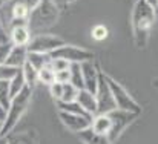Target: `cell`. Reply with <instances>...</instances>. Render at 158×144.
Returning a JSON list of instances; mask_svg holds the SVG:
<instances>
[{"instance_id":"9","label":"cell","mask_w":158,"mask_h":144,"mask_svg":"<svg viewBox=\"0 0 158 144\" xmlns=\"http://www.w3.org/2000/svg\"><path fill=\"white\" fill-rule=\"evenodd\" d=\"M58 118L66 129H69L71 132H75V134L88 129L91 126V121H92L91 117L72 113V112H64V110H58Z\"/></svg>"},{"instance_id":"24","label":"cell","mask_w":158,"mask_h":144,"mask_svg":"<svg viewBox=\"0 0 158 144\" xmlns=\"http://www.w3.org/2000/svg\"><path fill=\"white\" fill-rule=\"evenodd\" d=\"M11 89H9V81L6 80H0V104L8 109L9 103H11Z\"/></svg>"},{"instance_id":"8","label":"cell","mask_w":158,"mask_h":144,"mask_svg":"<svg viewBox=\"0 0 158 144\" xmlns=\"http://www.w3.org/2000/svg\"><path fill=\"white\" fill-rule=\"evenodd\" d=\"M95 98H97V104H98V113H109L110 110L117 109L112 91H110L107 80H106V74H103L102 71H100L98 86L95 91Z\"/></svg>"},{"instance_id":"35","label":"cell","mask_w":158,"mask_h":144,"mask_svg":"<svg viewBox=\"0 0 158 144\" xmlns=\"http://www.w3.org/2000/svg\"><path fill=\"white\" fill-rule=\"evenodd\" d=\"M0 144H8V137H0Z\"/></svg>"},{"instance_id":"25","label":"cell","mask_w":158,"mask_h":144,"mask_svg":"<svg viewBox=\"0 0 158 144\" xmlns=\"http://www.w3.org/2000/svg\"><path fill=\"white\" fill-rule=\"evenodd\" d=\"M17 68H12V66H9V64H6V63H3V64H0V80H6V81H9L15 74H17Z\"/></svg>"},{"instance_id":"13","label":"cell","mask_w":158,"mask_h":144,"mask_svg":"<svg viewBox=\"0 0 158 144\" xmlns=\"http://www.w3.org/2000/svg\"><path fill=\"white\" fill-rule=\"evenodd\" d=\"M26 61H28V48L26 46H14L12 45V48L9 51L5 63L12 66V68L22 69Z\"/></svg>"},{"instance_id":"1","label":"cell","mask_w":158,"mask_h":144,"mask_svg":"<svg viewBox=\"0 0 158 144\" xmlns=\"http://www.w3.org/2000/svg\"><path fill=\"white\" fill-rule=\"evenodd\" d=\"M157 14L154 6L146 0H135L131 12V26L134 34V43L137 49H144L149 43L151 31L154 28Z\"/></svg>"},{"instance_id":"37","label":"cell","mask_w":158,"mask_h":144,"mask_svg":"<svg viewBox=\"0 0 158 144\" xmlns=\"http://www.w3.org/2000/svg\"><path fill=\"white\" fill-rule=\"evenodd\" d=\"M154 11H155V14L158 15V2L155 3V6H154Z\"/></svg>"},{"instance_id":"23","label":"cell","mask_w":158,"mask_h":144,"mask_svg":"<svg viewBox=\"0 0 158 144\" xmlns=\"http://www.w3.org/2000/svg\"><path fill=\"white\" fill-rule=\"evenodd\" d=\"M54 81H55V72L49 64L39 71V83H42L45 86H51Z\"/></svg>"},{"instance_id":"32","label":"cell","mask_w":158,"mask_h":144,"mask_svg":"<svg viewBox=\"0 0 158 144\" xmlns=\"http://www.w3.org/2000/svg\"><path fill=\"white\" fill-rule=\"evenodd\" d=\"M75 0H54V3H57L58 5V8H61V6H68V5H71V3H74Z\"/></svg>"},{"instance_id":"12","label":"cell","mask_w":158,"mask_h":144,"mask_svg":"<svg viewBox=\"0 0 158 144\" xmlns=\"http://www.w3.org/2000/svg\"><path fill=\"white\" fill-rule=\"evenodd\" d=\"M77 101L83 107V110L88 112L91 117H95L98 113V104H97L95 94H92V92H89L86 89H80L78 97H77Z\"/></svg>"},{"instance_id":"2","label":"cell","mask_w":158,"mask_h":144,"mask_svg":"<svg viewBox=\"0 0 158 144\" xmlns=\"http://www.w3.org/2000/svg\"><path fill=\"white\" fill-rule=\"evenodd\" d=\"M32 94H34V88L31 86H25V89L22 92H19L15 97L11 98L9 107L6 109V117L3 121V129H2V135L6 137L8 134H11L15 126L19 124V121L22 120V117L26 113L31 100H32Z\"/></svg>"},{"instance_id":"39","label":"cell","mask_w":158,"mask_h":144,"mask_svg":"<svg viewBox=\"0 0 158 144\" xmlns=\"http://www.w3.org/2000/svg\"><path fill=\"white\" fill-rule=\"evenodd\" d=\"M6 2H8V0H0V9H2V6H3Z\"/></svg>"},{"instance_id":"5","label":"cell","mask_w":158,"mask_h":144,"mask_svg":"<svg viewBox=\"0 0 158 144\" xmlns=\"http://www.w3.org/2000/svg\"><path fill=\"white\" fill-rule=\"evenodd\" d=\"M107 115H109V118L112 121V129H110V134H109V140L110 141L118 140L120 135L140 117V113L129 112V110H121V109H114Z\"/></svg>"},{"instance_id":"31","label":"cell","mask_w":158,"mask_h":144,"mask_svg":"<svg viewBox=\"0 0 158 144\" xmlns=\"http://www.w3.org/2000/svg\"><path fill=\"white\" fill-rule=\"evenodd\" d=\"M0 43H9V34L5 28V25L0 20Z\"/></svg>"},{"instance_id":"4","label":"cell","mask_w":158,"mask_h":144,"mask_svg":"<svg viewBox=\"0 0 158 144\" xmlns=\"http://www.w3.org/2000/svg\"><path fill=\"white\" fill-rule=\"evenodd\" d=\"M106 80H107V84L112 91V95H114V101L117 104V109H121V110H129V112H135V113H141V104L131 95L126 88L118 83L115 78H112L110 75H106Z\"/></svg>"},{"instance_id":"38","label":"cell","mask_w":158,"mask_h":144,"mask_svg":"<svg viewBox=\"0 0 158 144\" xmlns=\"http://www.w3.org/2000/svg\"><path fill=\"white\" fill-rule=\"evenodd\" d=\"M2 129H3V121H0V137H3L2 135Z\"/></svg>"},{"instance_id":"19","label":"cell","mask_w":158,"mask_h":144,"mask_svg":"<svg viewBox=\"0 0 158 144\" xmlns=\"http://www.w3.org/2000/svg\"><path fill=\"white\" fill-rule=\"evenodd\" d=\"M69 71H71V81L75 88L78 89H85V84H83V72H81V63H71L69 66Z\"/></svg>"},{"instance_id":"28","label":"cell","mask_w":158,"mask_h":144,"mask_svg":"<svg viewBox=\"0 0 158 144\" xmlns=\"http://www.w3.org/2000/svg\"><path fill=\"white\" fill-rule=\"evenodd\" d=\"M61 89H63V83H58V81H54L52 84L49 86L51 97H52L55 101H58V100H60V97H61Z\"/></svg>"},{"instance_id":"20","label":"cell","mask_w":158,"mask_h":144,"mask_svg":"<svg viewBox=\"0 0 158 144\" xmlns=\"http://www.w3.org/2000/svg\"><path fill=\"white\" fill-rule=\"evenodd\" d=\"M80 89L75 88L72 83H63V89H61V97L58 101L61 103H69V101H75L77 97H78ZM57 103V101H55Z\"/></svg>"},{"instance_id":"7","label":"cell","mask_w":158,"mask_h":144,"mask_svg":"<svg viewBox=\"0 0 158 144\" xmlns=\"http://www.w3.org/2000/svg\"><path fill=\"white\" fill-rule=\"evenodd\" d=\"M64 45V40L58 35L52 34H34L31 37L29 45L26 46L29 52H45V54H51L55 49Z\"/></svg>"},{"instance_id":"27","label":"cell","mask_w":158,"mask_h":144,"mask_svg":"<svg viewBox=\"0 0 158 144\" xmlns=\"http://www.w3.org/2000/svg\"><path fill=\"white\" fill-rule=\"evenodd\" d=\"M49 66L54 69V72H58V71L68 69V68L71 66V63L66 61V60H61V58H52L51 63H49Z\"/></svg>"},{"instance_id":"3","label":"cell","mask_w":158,"mask_h":144,"mask_svg":"<svg viewBox=\"0 0 158 144\" xmlns=\"http://www.w3.org/2000/svg\"><path fill=\"white\" fill-rule=\"evenodd\" d=\"M60 17V8L54 0H42L29 15V23L28 28L31 34H42L43 29L51 28L58 22Z\"/></svg>"},{"instance_id":"21","label":"cell","mask_w":158,"mask_h":144,"mask_svg":"<svg viewBox=\"0 0 158 144\" xmlns=\"http://www.w3.org/2000/svg\"><path fill=\"white\" fill-rule=\"evenodd\" d=\"M22 71H23V75H25V81H26V84L31 86V88H34V86L39 83V71H37L35 68H32L28 61L23 64Z\"/></svg>"},{"instance_id":"14","label":"cell","mask_w":158,"mask_h":144,"mask_svg":"<svg viewBox=\"0 0 158 144\" xmlns=\"http://www.w3.org/2000/svg\"><path fill=\"white\" fill-rule=\"evenodd\" d=\"M8 144H39V137L35 130H23V132H11L6 135Z\"/></svg>"},{"instance_id":"30","label":"cell","mask_w":158,"mask_h":144,"mask_svg":"<svg viewBox=\"0 0 158 144\" xmlns=\"http://www.w3.org/2000/svg\"><path fill=\"white\" fill-rule=\"evenodd\" d=\"M12 48V43H0V64H3L6 61V57L9 54V51Z\"/></svg>"},{"instance_id":"33","label":"cell","mask_w":158,"mask_h":144,"mask_svg":"<svg viewBox=\"0 0 158 144\" xmlns=\"http://www.w3.org/2000/svg\"><path fill=\"white\" fill-rule=\"evenodd\" d=\"M5 117H6V109L0 104V121H5Z\"/></svg>"},{"instance_id":"18","label":"cell","mask_w":158,"mask_h":144,"mask_svg":"<svg viewBox=\"0 0 158 144\" xmlns=\"http://www.w3.org/2000/svg\"><path fill=\"white\" fill-rule=\"evenodd\" d=\"M25 86H28L26 84V81H25V75H23V71L22 69H19L17 71V74L9 80V89H11V97H15L19 92H22L23 89H25Z\"/></svg>"},{"instance_id":"6","label":"cell","mask_w":158,"mask_h":144,"mask_svg":"<svg viewBox=\"0 0 158 144\" xmlns=\"http://www.w3.org/2000/svg\"><path fill=\"white\" fill-rule=\"evenodd\" d=\"M51 57L52 58L66 60L69 63H85V61L94 60V52L86 48H80V46H74V45L64 43L63 46H60L54 52H51Z\"/></svg>"},{"instance_id":"26","label":"cell","mask_w":158,"mask_h":144,"mask_svg":"<svg viewBox=\"0 0 158 144\" xmlns=\"http://www.w3.org/2000/svg\"><path fill=\"white\" fill-rule=\"evenodd\" d=\"M107 34H109V31H107V28L103 26V25H97V26H94L92 31H91V35H92L94 40H97V42H102V40L107 39Z\"/></svg>"},{"instance_id":"36","label":"cell","mask_w":158,"mask_h":144,"mask_svg":"<svg viewBox=\"0 0 158 144\" xmlns=\"http://www.w3.org/2000/svg\"><path fill=\"white\" fill-rule=\"evenodd\" d=\"M146 2H148L149 5H152V6H155V3H157L158 0H146Z\"/></svg>"},{"instance_id":"15","label":"cell","mask_w":158,"mask_h":144,"mask_svg":"<svg viewBox=\"0 0 158 144\" xmlns=\"http://www.w3.org/2000/svg\"><path fill=\"white\" fill-rule=\"evenodd\" d=\"M95 134H100V135H107L110 134V129H112V121L109 118L107 113H97L95 117H92V121H91V126H89Z\"/></svg>"},{"instance_id":"29","label":"cell","mask_w":158,"mask_h":144,"mask_svg":"<svg viewBox=\"0 0 158 144\" xmlns=\"http://www.w3.org/2000/svg\"><path fill=\"white\" fill-rule=\"evenodd\" d=\"M55 81H58V83H69L71 81V71H69V68L55 72Z\"/></svg>"},{"instance_id":"22","label":"cell","mask_w":158,"mask_h":144,"mask_svg":"<svg viewBox=\"0 0 158 144\" xmlns=\"http://www.w3.org/2000/svg\"><path fill=\"white\" fill-rule=\"evenodd\" d=\"M57 109L58 110H64V112H72V113H80V115H86V117H91L88 112L83 110V107L78 104V101H69V103H61V101H57ZM92 118V117H91Z\"/></svg>"},{"instance_id":"40","label":"cell","mask_w":158,"mask_h":144,"mask_svg":"<svg viewBox=\"0 0 158 144\" xmlns=\"http://www.w3.org/2000/svg\"><path fill=\"white\" fill-rule=\"evenodd\" d=\"M134 2H135V0H134Z\"/></svg>"},{"instance_id":"16","label":"cell","mask_w":158,"mask_h":144,"mask_svg":"<svg viewBox=\"0 0 158 144\" xmlns=\"http://www.w3.org/2000/svg\"><path fill=\"white\" fill-rule=\"evenodd\" d=\"M77 135H78V140L83 144H112V141L109 140L107 135L95 134L91 127H88V129L78 132Z\"/></svg>"},{"instance_id":"11","label":"cell","mask_w":158,"mask_h":144,"mask_svg":"<svg viewBox=\"0 0 158 144\" xmlns=\"http://www.w3.org/2000/svg\"><path fill=\"white\" fill-rule=\"evenodd\" d=\"M8 34H9V42L14 46H28L31 42V37H32V34L26 25L12 26V28H9Z\"/></svg>"},{"instance_id":"34","label":"cell","mask_w":158,"mask_h":144,"mask_svg":"<svg viewBox=\"0 0 158 144\" xmlns=\"http://www.w3.org/2000/svg\"><path fill=\"white\" fill-rule=\"evenodd\" d=\"M152 86H154V88H155V89L158 91V77H157V78H154V80H152Z\"/></svg>"},{"instance_id":"17","label":"cell","mask_w":158,"mask_h":144,"mask_svg":"<svg viewBox=\"0 0 158 144\" xmlns=\"http://www.w3.org/2000/svg\"><path fill=\"white\" fill-rule=\"evenodd\" d=\"M51 60H52L51 54H45V52H29V51H28V63H29L32 68H35L37 71H40L42 68L48 66V64L51 63Z\"/></svg>"},{"instance_id":"10","label":"cell","mask_w":158,"mask_h":144,"mask_svg":"<svg viewBox=\"0 0 158 144\" xmlns=\"http://www.w3.org/2000/svg\"><path fill=\"white\" fill-rule=\"evenodd\" d=\"M81 72H83V84L85 89L95 94L97 86H98V78H100V68L91 60L81 63Z\"/></svg>"}]
</instances>
